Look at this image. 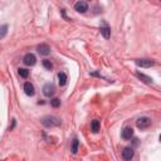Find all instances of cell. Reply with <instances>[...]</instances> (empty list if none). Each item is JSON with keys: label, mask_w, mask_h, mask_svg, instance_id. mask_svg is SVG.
<instances>
[{"label": "cell", "mask_w": 161, "mask_h": 161, "mask_svg": "<svg viewBox=\"0 0 161 161\" xmlns=\"http://www.w3.org/2000/svg\"><path fill=\"white\" fill-rule=\"evenodd\" d=\"M151 124V120L149 117H140L139 120L136 121V126L139 127L140 130H145V128H147Z\"/></svg>", "instance_id": "7a4b0ae2"}, {"label": "cell", "mask_w": 161, "mask_h": 161, "mask_svg": "<svg viewBox=\"0 0 161 161\" xmlns=\"http://www.w3.org/2000/svg\"><path fill=\"white\" fill-rule=\"evenodd\" d=\"M18 73H19L20 77H23V78H28V76H29V71L25 69V68H19Z\"/></svg>", "instance_id": "9a60e30c"}, {"label": "cell", "mask_w": 161, "mask_h": 161, "mask_svg": "<svg viewBox=\"0 0 161 161\" xmlns=\"http://www.w3.org/2000/svg\"><path fill=\"white\" fill-rule=\"evenodd\" d=\"M74 10L78 13H86L88 10V4L86 2H77L74 4Z\"/></svg>", "instance_id": "8992f818"}, {"label": "cell", "mask_w": 161, "mask_h": 161, "mask_svg": "<svg viewBox=\"0 0 161 161\" xmlns=\"http://www.w3.org/2000/svg\"><path fill=\"white\" fill-rule=\"evenodd\" d=\"M91 130H92V132H98L99 131V121L98 120H93L91 122Z\"/></svg>", "instance_id": "4fadbf2b"}, {"label": "cell", "mask_w": 161, "mask_h": 161, "mask_svg": "<svg viewBox=\"0 0 161 161\" xmlns=\"http://www.w3.org/2000/svg\"><path fill=\"white\" fill-rule=\"evenodd\" d=\"M56 93V87L53 86L52 83H47L45 86L43 87V95L45 97H52L53 95Z\"/></svg>", "instance_id": "277c9868"}, {"label": "cell", "mask_w": 161, "mask_h": 161, "mask_svg": "<svg viewBox=\"0 0 161 161\" xmlns=\"http://www.w3.org/2000/svg\"><path fill=\"white\" fill-rule=\"evenodd\" d=\"M134 157V150L131 147H125L122 151V159L125 161H131Z\"/></svg>", "instance_id": "52a82bcc"}, {"label": "cell", "mask_w": 161, "mask_h": 161, "mask_svg": "<svg viewBox=\"0 0 161 161\" xmlns=\"http://www.w3.org/2000/svg\"><path fill=\"white\" fill-rule=\"evenodd\" d=\"M8 33V25L4 24V25H0V39H3V38Z\"/></svg>", "instance_id": "2e32d148"}, {"label": "cell", "mask_w": 161, "mask_h": 161, "mask_svg": "<svg viewBox=\"0 0 161 161\" xmlns=\"http://www.w3.org/2000/svg\"><path fill=\"white\" fill-rule=\"evenodd\" d=\"M24 92H25V95L27 96H34V93H35V89H34V86L30 82H25V84H24Z\"/></svg>", "instance_id": "9c48e42d"}, {"label": "cell", "mask_w": 161, "mask_h": 161, "mask_svg": "<svg viewBox=\"0 0 161 161\" xmlns=\"http://www.w3.org/2000/svg\"><path fill=\"white\" fill-rule=\"evenodd\" d=\"M43 66L45 67V68H47V69H52V68H53V64H52V62H50V60H48V59H44L43 60Z\"/></svg>", "instance_id": "ac0fdd59"}, {"label": "cell", "mask_w": 161, "mask_h": 161, "mask_svg": "<svg viewBox=\"0 0 161 161\" xmlns=\"http://www.w3.org/2000/svg\"><path fill=\"white\" fill-rule=\"evenodd\" d=\"M42 124H43V126H45V127L52 128V127L60 126L62 121H60L58 117H56V116H45V117L42 118Z\"/></svg>", "instance_id": "6da1fadb"}, {"label": "cell", "mask_w": 161, "mask_h": 161, "mask_svg": "<svg viewBox=\"0 0 161 161\" xmlns=\"http://www.w3.org/2000/svg\"><path fill=\"white\" fill-rule=\"evenodd\" d=\"M68 81V77L64 72H59L58 73V82H59V86H66V83Z\"/></svg>", "instance_id": "8fae6325"}, {"label": "cell", "mask_w": 161, "mask_h": 161, "mask_svg": "<svg viewBox=\"0 0 161 161\" xmlns=\"http://www.w3.org/2000/svg\"><path fill=\"white\" fill-rule=\"evenodd\" d=\"M101 34L103 35L105 39H108V38L111 37V29L108 27H103L101 28Z\"/></svg>", "instance_id": "5bb4252c"}, {"label": "cell", "mask_w": 161, "mask_h": 161, "mask_svg": "<svg viewBox=\"0 0 161 161\" xmlns=\"http://www.w3.org/2000/svg\"><path fill=\"white\" fill-rule=\"evenodd\" d=\"M135 63H136V66L142 67V68H150L152 66H155V62L151 59H136Z\"/></svg>", "instance_id": "3957f363"}, {"label": "cell", "mask_w": 161, "mask_h": 161, "mask_svg": "<svg viewBox=\"0 0 161 161\" xmlns=\"http://www.w3.org/2000/svg\"><path fill=\"white\" fill-rule=\"evenodd\" d=\"M122 137L125 140H131L134 137V130L131 127H125L124 131H122Z\"/></svg>", "instance_id": "30bf717a"}, {"label": "cell", "mask_w": 161, "mask_h": 161, "mask_svg": "<svg viewBox=\"0 0 161 161\" xmlns=\"http://www.w3.org/2000/svg\"><path fill=\"white\" fill-rule=\"evenodd\" d=\"M23 62H24L25 66H34L37 63V58L32 53H28V54H25L24 58H23Z\"/></svg>", "instance_id": "5b68a950"}, {"label": "cell", "mask_w": 161, "mask_h": 161, "mask_svg": "<svg viewBox=\"0 0 161 161\" xmlns=\"http://www.w3.org/2000/svg\"><path fill=\"white\" fill-rule=\"evenodd\" d=\"M38 52H39V54L40 56H49L50 54V48H49V45L48 44H39L38 45Z\"/></svg>", "instance_id": "ba28073f"}, {"label": "cell", "mask_w": 161, "mask_h": 161, "mask_svg": "<svg viewBox=\"0 0 161 161\" xmlns=\"http://www.w3.org/2000/svg\"><path fill=\"white\" fill-rule=\"evenodd\" d=\"M77 151H78V140L74 139L73 143H72V152L73 154H77Z\"/></svg>", "instance_id": "e0dca14e"}, {"label": "cell", "mask_w": 161, "mask_h": 161, "mask_svg": "<svg viewBox=\"0 0 161 161\" xmlns=\"http://www.w3.org/2000/svg\"><path fill=\"white\" fill-rule=\"evenodd\" d=\"M50 105L53 107H59L60 106V99L59 98H53L52 101H50Z\"/></svg>", "instance_id": "d6986e66"}, {"label": "cell", "mask_w": 161, "mask_h": 161, "mask_svg": "<svg viewBox=\"0 0 161 161\" xmlns=\"http://www.w3.org/2000/svg\"><path fill=\"white\" fill-rule=\"evenodd\" d=\"M136 76L139 77L142 82H145V83H147V84H151L152 83V78L151 77H147V76H145V74H142V73H136Z\"/></svg>", "instance_id": "7c38bea8"}]
</instances>
